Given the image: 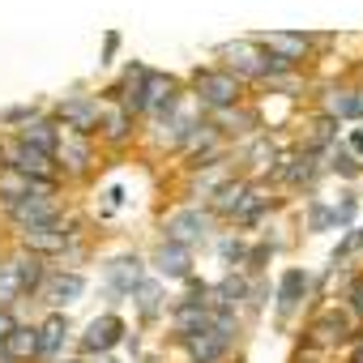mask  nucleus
Masks as SVG:
<instances>
[{
	"instance_id": "nucleus-1",
	"label": "nucleus",
	"mask_w": 363,
	"mask_h": 363,
	"mask_svg": "<svg viewBox=\"0 0 363 363\" xmlns=\"http://www.w3.org/2000/svg\"><path fill=\"white\" fill-rule=\"evenodd\" d=\"M206 231H210V223H206L201 210H179V214L167 218V244H179V248L206 240Z\"/></svg>"
},
{
	"instance_id": "nucleus-2",
	"label": "nucleus",
	"mask_w": 363,
	"mask_h": 363,
	"mask_svg": "<svg viewBox=\"0 0 363 363\" xmlns=\"http://www.w3.org/2000/svg\"><path fill=\"white\" fill-rule=\"evenodd\" d=\"M197 90H201V99L210 107H227V103H235L240 82H235V73H201L197 77Z\"/></svg>"
},
{
	"instance_id": "nucleus-3",
	"label": "nucleus",
	"mask_w": 363,
	"mask_h": 363,
	"mask_svg": "<svg viewBox=\"0 0 363 363\" xmlns=\"http://www.w3.org/2000/svg\"><path fill=\"white\" fill-rule=\"evenodd\" d=\"M120 333H124V325H120L116 316H99V320H90V329H86V337H82V350L103 354V350H111V346L120 342Z\"/></svg>"
},
{
	"instance_id": "nucleus-4",
	"label": "nucleus",
	"mask_w": 363,
	"mask_h": 363,
	"mask_svg": "<svg viewBox=\"0 0 363 363\" xmlns=\"http://www.w3.org/2000/svg\"><path fill=\"white\" fill-rule=\"evenodd\" d=\"M9 210H13V218L22 223V231H35V227H52V223H56L48 197H22V201H13Z\"/></svg>"
},
{
	"instance_id": "nucleus-5",
	"label": "nucleus",
	"mask_w": 363,
	"mask_h": 363,
	"mask_svg": "<svg viewBox=\"0 0 363 363\" xmlns=\"http://www.w3.org/2000/svg\"><path fill=\"white\" fill-rule=\"evenodd\" d=\"M107 278H111V286H116L120 295H128V291H137V282H141V261H137V257H120V261H111Z\"/></svg>"
},
{
	"instance_id": "nucleus-6",
	"label": "nucleus",
	"mask_w": 363,
	"mask_h": 363,
	"mask_svg": "<svg viewBox=\"0 0 363 363\" xmlns=\"http://www.w3.org/2000/svg\"><path fill=\"white\" fill-rule=\"evenodd\" d=\"M158 274H162V278H189V248L162 244V252H158Z\"/></svg>"
},
{
	"instance_id": "nucleus-7",
	"label": "nucleus",
	"mask_w": 363,
	"mask_h": 363,
	"mask_svg": "<svg viewBox=\"0 0 363 363\" xmlns=\"http://www.w3.org/2000/svg\"><path fill=\"white\" fill-rule=\"evenodd\" d=\"M65 120H69L77 133H90L94 120H99V103H90V99H73V103H65Z\"/></svg>"
},
{
	"instance_id": "nucleus-8",
	"label": "nucleus",
	"mask_w": 363,
	"mask_h": 363,
	"mask_svg": "<svg viewBox=\"0 0 363 363\" xmlns=\"http://www.w3.org/2000/svg\"><path fill=\"white\" fill-rule=\"evenodd\" d=\"M5 350H9V359H26V354H39V329H9V337H5Z\"/></svg>"
},
{
	"instance_id": "nucleus-9",
	"label": "nucleus",
	"mask_w": 363,
	"mask_h": 363,
	"mask_svg": "<svg viewBox=\"0 0 363 363\" xmlns=\"http://www.w3.org/2000/svg\"><path fill=\"white\" fill-rule=\"evenodd\" d=\"M227 56H231V60H235V69H240V73H248V77H261V73H265V52H252L248 43L227 48Z\"/></svg>"
},
{
	"instance_id": "nucleus-10",
	"label": "nucleus",
	"mask_w": 363,
	"mask_h": 363,
	"mask_svg": "<svg viewBox=\"0 0 363 363\" xmlns=\"http://www.w3.org/2000/svg\"><path fill=\"white\" fill-rule=\"evenodd\" d=\"M303 35H269V52L278 56V60H286V65H295L299 56H303Z\"/></svg>"
},
{
	"instance_id": "nucleus-11",
	"label": "nucleus",
	"mask_w": 363,
	"mask_h": 363,
	"mask_svg": "<svg viewBox=\"0 0 363 363\" xmlns=\"http://www.w3.org/2000/svg\"><path fill=\"white\" fill-rule=\"evenodd\" d=\"M22 145H30V150H39V154H52V150H56V133H52V124H43V120L26 124Z\"/></svg>"
},
{
	"instance_id": "nucleus-12",
	"label": "nucleus",
	"mask_w": 363,
	"mask_h": 363,
	"mask_svg": "<svg viewBox=\"0 0 363 363\" xmlns=\"http://www.w3.org/2000/svg\"><path fill=\"white\" fill-rule=\"evenodd\" d=\"M308 291V274L303 269H291L286 278H282V291H278V303H282V312H291L295 303H299V295Z\"/></svg>"
},
{
	"instance_id": "nucleus-13",
	"label": "nucleus",
	"mask_w": 363,
	"mask_h": 363,
	"mask_svg": "<svg viewBox=\"0 0 363 363\" xmlns=\"http://www.w3.org/2000/svg\"><path fill=\"white\" fill-rule=\"evenodd\" d=\"M26 244H30L35 252H60V248H65V231H56V227H35V231H26Z\"/></svg>"
},
{
	"instance_id": "nucleus-14",
	"label": "nucleus",
	"mask_w": 363,
	"mask_h": 363,
	"mask_svg": "<svg viewBox=\"0 0 363 363\" xmlns=\"http://www.w3.org/2000/svg\"><path fill=\"white\" fill-rule=\"evenodd\" d=\"M65 333H69V320H65V316H52V320L39 329V354H52V350L65 342Z\"/></svg>"
},
{
	"instance_id": "nucleus-15",
	"label": "nucleus",
	"mask_w": 363,
	"mask_h": 363,
	"mask_svg": "<svg viewBox=\"0 0 363 363\" xmlns=\"http://www.w3.org/2000/svg\"><path fill=\"white\" fill-rule=\"evenodd\" d=\"M9 265H13V282H18V291H35V286H39V274H43V269H39V261H35V257L9 261Z\"/></svg>"
},
{
	"instance_id": "nucleus-16",
	"label": "nucleus",
	"mask_w": 363,
	"mask_h": 363,
	"mask_svg": "<svg viewBox=\"0 0 363 363\" xmlns=\"http://www.w3.org/2000/svg\"><path fill=\"white\" fill-rule=\"evenodd\" d=\"M82 291H86V282H82L77 274H60V278L52 282V303H73Z\"/></svg>"
},
{
	"instance_id": "nucleus-17",
	"label": "nucleus",
	"mask_w": 363,
	"mask_h": 363,
	"mask_svg": "<svg viewBox=\"0 0 363 363\" xmlns=\"http://www.w3.org/2000/svg\"><path fill=\"white\" fill-rule=\"evenodd\" d=\"M329 111H333L337 120L363 116V94H333V99H329Z\"/></svg>"
},
{
	"instance_id": "nucleus-18",
	"label": "nucleus",
	"mask_w": 363,
	"mask_h": 363,
	"mask_svg": "<svg viewBox=\"0 0 363 363\" xmlns=\"http://www.w3.org/2000/svg\"><path fill=\"white\" fill-rule=\"evenodd\" d=\"M13 295H22L18 282H13V265H0V303H9Z\"/></svg>"
},
{
	"instance_id": "nucleus-19",
	"label": "nucleus",
	"mask_w": 363,
	"mask_h": 363,
	"mask_svg": "<svg viewBox=\"0 0 363 363\" xmlns=\"http://www.w3.org/2000/svg\"><path fill=\"white\" fill-rule=\"evenodd\" d=\"M244 197H248V189H244V184H235V189H223V197H218V210H240V206H244Z\"/></svg>"
},
{
	"instance_id": "nucleus-20",
	"label": "nucleus",
	"mask_w": 363,
	"mask_h": 363,
	"mask_svg": "<svg viewBox=\"0 0 363 363\" xmlns=\"http://www.w3.org/2000/svg\"><path fill=\"white\" fill-rule=\"evenodd\" d=\"M342 333H346V320H342V316H325V320L316 325V337H325V342H329V337H342Z\"/></svg>"
},
{
	"instance_id": "nucleus-21",
	"label": "nucleus",
	"mask_w": 363,
	"mask_h": 363,
	"mask_svg": "<svg viewBox=\"0 0 363 363\" xmlns=\"http://www.w3.org/2000/svg\"><path fill=\"white\" fill-rule=\"evenodd\" d=\"M137 295H141V312H154L158 308V286L154 282H137Z\"/></svg>"
},
{
	"instance_id": "nucleus-22",
	"label": "nucleus",
	"mask_w": 363,
	"mask_h": 363,
	"mask_svg": "<svg viewBox=\"0 0 363 363\" xmlns=\"http://www.w3.org/2000/svg\"><path fill=\"white\" fill-rule=\"evenodd\" d=\"M65 154L73 158L69 167H86V145H82V141H69V150H65Z\"/></svg>"
},
{
	"instance_id": "nucleus-23",
	"label": "nucleus",
	"mask_w": 363,
	"mask_h": 363,
	"mask_svg": "<svg viewBox=\"0 0 363 363\" xmlns=\"http://www.w3.org/2000/svg\"><path fill=\"white\" fill-rule=\"evenodd\" d=\"M107 133H111V137H120V133H124V116H120V111H111V116H107Z\"/></svg>"
},
{
	"instance_id": "nucleus-24",
	"label": "nucleus",
	"mask_w": 363,
	"mask_h": 363,
	"mask_svg": "<svg viewBox=\"0 0 363 363\" xmlns=\"http://www.w3.org/2000/svg\"><path fill=\"white\" fill-rule=\"evenodd\" d=\"M9 329H13V320H9L5 312H0V342H5V337H9Z\"/></svg>"
},
{
	"instance_id": "nucleus-25",
	"label": "nucleus",
	"mask_w": 363,
	"mask_h": 363,
	"mask_svg": "<svg viewBox=\"0 0 363 363\" xmlns=\"http://www.w3.org/2000/svg\"><path fill=\"white\" fill-rule=\"evenodd\" d=\"M350 299H354V312H363V282H359V286L350 291Z\"/></svg>"
},
{
	"instance_id": "nucleus-26",
	"label": "nucleus",
	"mask_w": 363,
	"mask_h": 363,
	"mask_svg": "<svg viewBox=\"0 0 363 363\" xmlns=\"http://www.w3.org/2000/svg\"><path fill=\"white\" fill-rule=\"evenodd\" d=\"M350 145H354V150H359V154H363V128H359V133H354V137H350Z\"/></svg>"
},
{
	"instance_id": "nucleus-27",
	"label": "nucleus",
	"mask_w": 363,
	"mask_h": 363,
	"mask_svg": "<svg viewBox=\"0 0 363 363\" xmlns=\"http://www.w3.org/2000/svg\"><path fill=\"white\" fill-rule=\"evenodd\" d=\"M0 363H13V359H9V350H5V342H0Z\"/></svg>"
}]
</instances>
